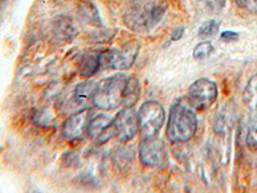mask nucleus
Segmentation results:
<instances>
[{
    "label": "nucleus",
    "instance_id": "f257e3e1",
    "mask_svg": "<svg viewBox=\"0 0 257 193\" xmlns=\"http://www.w3.org/2000/svg\"><path fill=\"white\" fill-rule=\"evenodd\" d=\"M197 132V115L189 100H179L169 114L166 135L173 143H185Z\"/></svg>",
    "mask_w": 257,
    "mask_h": 193
},
{
    "label": "nucleus",
    "instance_id": "f03ea898",
    "mask_svg": "<svg viewBox=\"0 0 257 193\" xmlns=\"http://www.w3.org/2000/svg\"><path fill=\"white\" fill-rule=\"evenodd\" d=\"M166 6L162 0H132L127 6L125 21L134 30L155 27L164 17Z\"/></svg>",
    "mask_w": 257,
    "mask_h": 193
},
{
    "label": "nucleus",
    "instance_id": "7ed1b4c3",
    "mask_svg": "<svg viewBox=\"0 0 257 193\" xmlns=\"http://www.w3.org/2000/svg\"><path fill=\"white\" fill-rule=\"evenodd\" d=\"M127 80L128 77L126 75L116 73L98 82L91 96L94 106L100 110L111 111L123 105Z\"/></svg>",
    "mask_w": 257,
    "mask_h": 193
},
{
    "label": "nucleus",
    "instance_id": "20e7f679",
    "mask_svg": "<svg viewBox=\"0 0 257 193\" xmlns=\"http://www.w3.org/2000/svg\"><path fill=\"white\" fill-rule=\"evenodd\" d=\"M165 110L157 101H147L138 112L139 132L142 138L157 137L165 123Z\"/></svg>",
    "mask_w": 257,
    "mask_h": 193
},
{
    "label": "nucleus",
    "instance_id": "39448f33",
    "mask_svg": "<svg viewBox=\"0 0 257 193\" xmlns=\"http://www.w3.org/2000/svg\"><path fill=\"white\" fill-rule=\"evenodd\" d=\"M217 85L210 79L202 77L193 82L188 89V100L197 110H207L216 102Z\"/></svg>",
    "mask_w": 257,
    "mask_h": 193
},
{
    "label": "nucleus",
    "instance_id": "423d86ee",
    "mask_svg": "<svg viewBox=\"0 0 257 193\" xmlns=\"http://www.w3.org/2000/svg\"><path fill=\"white\" fill-rule=\"evenodd\" d=\"M139 158L149 167H160L166 164L167 151L165 143L157 137L143 138L139 144Z\"/></svg>",
    "mask_w": 257,
    "mask_h": 193
},
{
    "label": "nucleus",
    "instance_id": "0eeeda50",
    "mask_svg": "<svg viewBox=\"0 0 257 193\" xmlns=\"http://www.w3.org/2000/svg\"><path fill=\"white\" fill-rule=\"evenodd\" d=\"M139 52V45L137 43H127L118 49H109L102 53V63L114 70H126L134 64Z\"/></svg>",
    "mask_w": 257,
    "mask_h": 193
},
{
    "label": "nucleus",
    "instance_id": "6e6552de",
    "mask_svg": "<svg viewBox=\"0 0 257 193\" xmlns=\"http://www.w3.org/2000/svg\"><path fill=\"white\" fill-rule=\"evenodd\" d=\"M112 125H113L114 138L121 142L130 141L139 132L138 114L133 110V107H125L116 115Z\"/></svg>",
    "mask_w": 257,
    "mask_h": 193
},
{
    "label": "nucleus",
    "instance_id": "1a4fd4ad",
    "mask_svg": "<svg viewBox=\"0 0 257 193\" xmlns=\"http://www.w3.org/2000/svg\"><path fill=\"white\" fill-rule=\"evenodd\" d=\"M91 120V110L82 109L71 115L62 126V134L67 141H79L88 134V126Z\"/></svg>",
    "mask_w": 257,
    "mask_h": 193
},
{
    "label": "nucleus",
    "instance_id": "9d476101",
    "mask_svg": "<svg viewBox=\"0 0 257 193\" xmlns=\"http://www.w3.org/2000/svg\"><path fill=\"white\" fill-rule=\"evenodd\" d=\"M112 123H113V120H111V117L107 116V115L100 114L91 117L88 126V135L98 144L109 141L111 138L114 137Z\"/></svg>",
    "mask_w": 257,
    "mask_h": 193
},
{
    "label": "nucleus",
    "instance_id": "9b49d317",
    "mask_svg": "<svg viewBox=\"0 0 257 193\" xmlns=\"http://www.w3.org/2000/svg\"><path fill=\"white\" fill-rule=\"evenodd\" d=\"M102 64V53L85 54L80 62V75L84 77L93 76Z\"/></svg>",
    "mask_w": 257,
    "mask_h": 193
},
{
    "label": "nucleus",
    "instance_id": "f8f14e48",
    "mask_svg": "<svg viewBox=\"0 0 257 193\" xmlns=\"http://www.w3.org/2000/svg\"><path fill=\"white\" fill-rule=\"evenodd\" d=\"M95 82L91 81V80L82 81L81 84L76 85V88H75L72 94V105L80 106L86 102L88 100H91L94 89H95Z\"/></svg>",
    "mask_w": 257,
    "mask_h": 193
},
{
    "label": "nucleus",
    "instance_id": "ddd939ff",
    "mask_svg": "<svg viewBox=\"0 0 257 193\" xmlns=\"http://www.w3.org/2000/svg\"><path fill=\"white\" fill-rule=\"evenodd\" d=\"M243 100L248 107V111H257V73L245 85Z\"/></svg>",
    "mask_w": 257,
    "mask_h": 193
},
{
    "label": "nucleus",
    "instance_id": "4468645a",
    "mask_svg": "<svg viewBox=\"0 0 257 193\" xmlns=\"http://www.w3.org/2000/svg\"><path fill=\"white\" fill-rule=\"evenodd\" d=\"M245 143L251 151H257V111H249Z\"/></svg>",
    "mask_w": 257,
    "mask_h": 193
},
{
    "label": "nucleus",
    "instance_id": "2eb2a0df",
    "mask_svg": "<svg viewBox=\"0 0 257 193\" xmlns=\"http://www.w3.org/2000/svg\"><path fill=\"white\" fill-rule=\"evenodd\" d=\"M139 95H141V85H139V81L135 77H128L123 106L125 107H133L137 103V101L139 100Z\"/></svg>",
    "mask_w": 257,
    "mask_h": 193
},
{
    "label": "nucleus",
    "instance_id": "dca6fc26",
    "mask_svg": "<svg viewBox=\"0 0 257 193\" xmlns=\"http://www.w3.org/2000/svg\"><path fill=\"white\" fill-rule=\"evenodd\" d=\"M217 31H219V22L215 20H208L199 27L198 36L203 39L212 38V36L216 35Z\"/></svg>",
    "mask_w": 257,
    "mask_h": 193
},
{
    "label": "nucleus",
    "instance_id": "f3484780",
    "mask_svg": "<svg viewBox=\"0 0 257 193\" xmlns=\"http://www.w3.org/2000/svg\"><path fill=\"white\" fill-rule=\"evenodd\" d=\"M81 16L86 22H89V24L100 25L99 16H98V13H96V9L93 4L85 3V6L81 7Z\"/></svg>",
    "mask_w": 257,
    "mask_h": 193
},
{
    "label": "nucleus",
    "instance_id": "a211bd4d",
    "mask_svg": "<svg viewBox=\"0 0 257 193\" xmlns=\"http://www.w3.org/2000/svg\"><path fill=\"white\" fill-rule=\"evenodd\" d=\"M213 52V45L210 41H202L198 45H196L194 50H193V57L196 59H205L210 56Z\"/></svg>",
    "mask_w": 257,
    "mask_h": 193
},
{
    "label": "nucleus",
    "instance_id": "6ab92c4d",
    "mask_svg": "<svg viewBox=\"0 0 257 193\" xmlns=\"http://www.w3.org/2000/svg\"><path fill=\"white\" fill-rule=\"evenodd\" d=\"M226 0H206V6L207 9L213 15H219L222 12V9L225 8Z\"/></svg>",
    "mask_w": 257,
    "mask_h": 193
},
{
    "label": "nucleus",
    "instance_id": "aec40b11",
    "mask_svg": "<svg viewBox=\"0 0 257 193\" xmlns=\"http://www.w3.org/2000/svg\"><path fill=\"white\" fill-rule=\"evenodd\" d=\"M238 34L237 32H233V31H225L221 34V39L224 41H233V40H237L238 39Z\"/></svg>",
    "mask_w": 257,
    "mask_h": 193
},
{
    "label": "nucleus",
    "instance_id": "412c9836",
    "mask_svg": "<svg viewBox=\"0 0 257 193\" xmlns=\"http://www.w3.org/2000/svg\"><path fill=\"white\" fill-rule=\"evenodd\" d=\"M244 8L251 12H257V0H245Z\"/></svg>",
    "mask_w": 257,
    "mask_h": 193
},
{
    "label": "nucleus",
    "instance_id": "4be33fe9",
    "mask_svg": "<svg viewBox=\"0 0 257 193\" xmlns=\"http://www.w3.org/2000/svg\"><path fill=\"white\" fill-rule=\"evenodd\" d=\"M183 32H184V29H183V27H179V30L176 29L175 31H174L173 36H171V40H179V39L181 38V35H183Z\"/></svg>",
    "mask_w": 257,
    "mask_h": 193
},
{
    "label": "nucleus",
    "instance_id": "5701e85b",
    "mask_svg": "<svg viewBox=\"0 0 257 193\" xmlns=\"http://www.w3.org/2000/svg\"><path fill=\"white\" fill-rule=\"evenodd\" d=\"M237 4L239 7H242V8H244L245 6V0H237Z\"/></svg>",
    "mask_w": 257,
    "mask_h": 193
}]
</instances>
